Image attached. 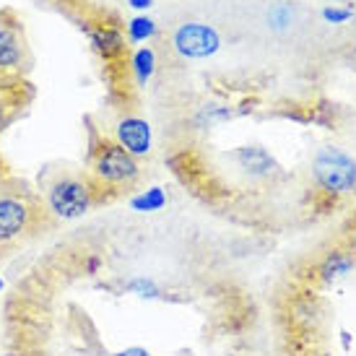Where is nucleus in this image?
I'll return each instance as SVG.
<instances>
[{
  "instance_id": "17",
  "label": "nucleus",
  "mask_w": 356,
  "mask_h": 356,
  "mask_svg": "<svg viewBox=\"0 0 356 356\" xmlns=\"http://www.w3.org/2000/svg\"><path fill=\"white\" fill-rule=\"evenodd\" d=\"M115 356H151L146 348H138V346H133V348H125V351H120V354Z\"/></svg>"
},
{
  "instance_id": "16",
  "label": "nucleus",
  "mask_w": 356,
  "mask_h": 356,
  "mask_svg": "<svg viewBox=\"0 0 356 356\" xmlns=\"http://www.w3.org/2000/svg\"><path fill=\"white\" fill-rule=\"evenodd\" d=\"M128 289H133V291H140V297H156V286H154L151 281H143V278L133 281Z\"/></svg>"
},
{
  "instance_id": "14",
  "label": "nucleus",
  "mask_w": 356,
  "mask_h": 356,
  "mask_svg": "<svg viewBox=\"0 0 356 356\" xmlns=\"http://www.w3.org/2000/svg\"><path fill=\"white\" fill-rule=\"evenodd\" d=\"M268 21L276 26V29H286L289 24H291V8L289 6H276V8H270V13H268Z\"/></svg>"
},
{
  "instance_id": "10",
  "label": "nucleus",
  "mask_w": 356,
  "mask_h": 356,
  "mask_svg": "<svg viewBox=\"0 0 356 356\" xmlns=\"http://www.w3.org/2000/svg\"><path fill=\"white\" fill-rule=\"evenodd\" d=\"M130 68H133V73H136L138 83H146V81L154 76V68H156V55H154V50H151V47H140V50H136V55H133V60H130Z\"/></svg>"
},
{
  "instance_id": "2",
  "label": "nucleus",
  "mask_w": 356,
  "mask_h": 356,
  "mask_svg": "<svg viewBox=\"0 0 356 356\" xmlns=\"http://www.w3.org/2000/svg\"><path fill=\"white\" fill-rule=\"evenodd\" d=\"M94 182L79 175H60L47 188V208L55 218L70 221L83 216L94 203Z\"/></svg>"
},
{
  "instance_id": "12",
  "label": "nucleus",
  "mask_w": 356,
  "mask_h": 356,
  "mask_svg": "<svg viewBox=\"0 0 356 356\" xmlns=\"http://www.w3.org/2000/svg\"><path fill=\"white\" fill-rule=\"evenodd\" d=\"M167 203V195L161 193V188H151L146 193H140L138 198H133V208L136 211H159Z\"/></svg>"
},
{
  "instance_id": "20",
  "label": "nucleus",
  "mask_w": 356,
  "mask_h": 356,
  "mask_svg": "<svg viewBox=\"0 0 356 356\" xmlns=\"http://www.w3.org/2000/svg\"><path fill=\"white\" fill-rule=\"evenodd\" d=\"M354 245H356V232H354Z\"/></svg>"
},
{
  "instance_id": "13",
  "label": "nucleus",
  "mask_w": 356,
  "mask_h": 356,
  "mask_svg": "<svg viewBox=\"0 0 356 356\" xmlns=\"http://www.w3.org/2000/svg\"><path fill=\"white\" fill-rule=\"evenodd\" d=\"M354 268V260L343 252H333V255L327 257V263L323 266V273L325 278H333V276H341V273H348Z\"/></svg>"
},
{
  "instance_id": "4",
  "label": "nucleus",
  "mask_w": 356,
  "mask_h": 356,
  "mask_svg": "<svg viewBox=\"0 0 356 356\" xmlns=\"http://www.w3.org/2000/svg\"><path fill=\"white\" fill-rule=\"evenodd\" d=\"M172 44L175 50L182 55V58H211L216 55L218 47H221V37L213 26L208 24H198V21H190V24H182L177 26V31L172 34Z\"/></svg>"
},
{
  "instance_id": "5",
  "label": "nucleus",
  "mask_w": 356,
  "mask_h": 356,
  "mask_svg": "<svg viewBox=\"0 0 356 356\" xmlns=\"http://www.w3.org/2000/svg\"><path fill=\"white\" fill-rule=\"evenodd\" d=\"M31 206L24 198L3 195L0 198V245L21 237L31 224Z\"/></svg>"
},
{
  "instance_id": "3",
  "label": "nucleus",
  "mask_w": 356,
  "mask_h": 356,
  "mask_svg": "<svg viewBox=\"0 0 356 356\" xmlns=\"http://www.w3.org/2000/svg\"><path fill=\"white\" fill-rule=\"evenodd\" d=\"M315 177L330 193H348L356 188V161L346 151L327 146L315 156Z\"/></svg>"
},
{
  "instance_id": "1",
  "label": "nucleus",
  "mask_w": 356,
  "mask_h": 356,
  "mask_svg": "<svg viewBox=\"0 0 356 356\" xmlns=\"http://www.w3.org/2000/svg\"><path fill=\"white\" fill-rule=\"evenodd\" d=\"M94 188H130L140 177V167L136 156L120 146L118 140H102L91 154Z\"/></svg>"
},
{
  "instance_id": "18",
  "label": "nucleus",
  "mask_w": 356,
  "mask_h": 356,
  "mask_svg": "<svg viewBox=\"0 0 356 356\" xmlns=\"http://www.w3.org/2000/svg\"><path fill=\"white\" fill-rule=\"evenodd\" d=\"M8 104H6V102L0 99V130L6 128V125H8Z\"/></svg>"
},
{
  "instance_id": "6",
  "label": "nucleus",
  "mask_w": 356,
  "mask_h": 356,
  "mask_svg": "<svg viewBox=\"0 0 356 356\" xmlns=\"http://www.w3.org/2000/svg\"><path fill=\"white\" fill-rule=\"evenodd\" d=\"M118 143L133 156H146L151 154V125L140 118H122L118 122Z\"/></svg>"
},
{
  "instance_id": "9",
  "label": "nucleus",
  "mask_w": 356,
  "mask_h": 356,
  "mask_svg": "<svg viewBox=\"0 0 356 356\" xmlns=\"http://www.w3.org/2000/svg\"><path fill=\"white\" fill-rule=\"evenodd\" d=\"M237 161L242 169H248L250 175H255V177H263V175H270L273 167H276V161L270 159L266 149H260V146H245V149L237 151Z\"/></svg>"
},
{
  "instance_id": "7",
  "label": "nucleus",
  "mask_w": 356,
  "mask_h": 356,
  "mask_svg": "<svg viewBox=\"0 0 356 356\" xmlns=\"http://www.w3.org/2000/svg\"><path fill=\"white\" fill-rule=\"evenodd\" d=\"M89 42L107 63H118L125 55V37H122V31L115 24H97V26H91Z\"/></svg>"
},
{
  "instance_id": "19",
  "label": "nucleus",
  "mask_w": 356,
  "mask_h": 356,
  "mask_svg": "<svg viewBox=\"0 0 356 356\" xmlns=\"http://www.w3.org/2000/svg\"><path fill=\"white\" fill-rule=\"evenodd\" d=\"M130 6H133V8H138V10H146L151 6V3H154V0H128Z\"/></svg>"
},
{
  "instance_id": "8",
  "label": "nucleus",
  "mask_w": 356,
  "mask_h": 356,
  "mask_svg": "<svg viewBox=\"0 0 356 356\" xmlns=\"http://www.w3.org/2000/svg\"><path fill=\"white\" fill-rule=\"evenodd\" d=\"M24 63V40L13 24H0V76L16 73Z\"/></svg>"
},
{
  "instance_id": "11",
  "label": "nucleus",
  "mask_w": 356,
  "mask_h": 356,
  "mask_svg": "<svg viewBox=\"0 0 356 356\" xmlns=\"http://www.w3.org/2000/svg\"><path fill=\"white\" fill-rule=\"evenodd\" d=\"M156 34V24L149 19V16H136V19L128 24V37L133 42H146Z\"/></svg>"
},
{
  "instance_id": "15",
  "label": "nucleus",
  "mask_w": 356,
  "mask_h": 356,
  "mask_svg": "<svg viewBox=\"0 0 356 356\" xmlns=\"http://www.w3.org/2000/svg\"><path fill=\"white\" fill-rule=\"evenodd\" d=\"M323 19L336 21V24H343V21L351 19V10H346V8H325V10H323Z\"/></svg>"
}]
</instances>
